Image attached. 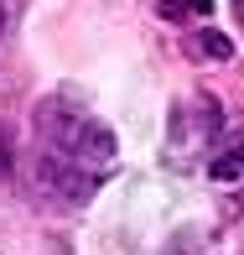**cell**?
I'll list each match as a JSON object with an SVG mask.
<instances>
[{
  "label": "cell",
  "instance_id": "2",
  "mask_svg": "<svg viewBox=\"0 0 244 255\" xmlns=\"http://www.w3.org/2000/svg\"><path fill=\"white\" fill-rule=\"evenodd\" d=\"M37 125L57 141V151H68V156H73V146H78V135H83L88 115L78 110L73 99H42V104H37Z\"/></svg>",
  "mask_w": 244,
  "mask_h": 255
},
{
  "label": "cell",
  "instance_id": "1",
  "mask_svg": "<svg viewBox=\"0 0 244 255\" xmlns=\"http://www.w3.org/2000/svg\"><path fill=\"white\" fill-rule=\"evenodd\" d=\"M37 182H42L47 193H57V198H68V203H83L88 193L104 182V172H94L88 161H78V156H68V151H63V156L47 151V156L37 161Z\"/></svg>",
  "mask_w": 244,
  "mask_h": 255
},
{
  "label": "cell",
  "instance_id": "5",
  "mask_svg": "<svg viewBox=\"0 0 244 255\" xmlns=\"http://www.w3.org/2000/svg\"><path fill=\"white\" fill-rule=\"evenodd\" d=\"M208 177H213L218 188H234V182H244V151L213 156V161H208Z\"/></svg>",
  "mask_w": 244,
  "mask_h": 255
},
{
  "label": "cell",
  "instance_id": "8",
  "mask_svg": "<svg viewBox=\"0 0 244 255\" xmlns=\"http://www.w3.org/2000/svg\"><path fill=\"white\" fill-rule=\"evenodd\" d=\"M239 10H244V0H239Z\"/></svg>",
  "mask_w": 244,
  "mask_h": 255
},
{
  "label": "cell",
  "instance_id": "4",
  "mask_svg": "<svg viewBox=\"0 0 244 255\" xmlns=\"http://www.w3.org/2000/svg\"><path fill=\"white\" fill-rule=\"evenodd\" d=\"M197 57L203 63H229L234 57V37L229 31H197Z\"/></svg>",
  "mask_w": 244,
  "mask_h": 255
},
{
  "label": "cell",
  "instance_id": "6",
  "mask_svg": "<svg viewBox=\"0 0 244 255\" xmlns=\"http://www.w3.org/2000/svg\"><path fill=\"white\" fill-rule=\"evenodd\" d=\"M187 10H192V16H208V10H213V0H187Z\"/></svg>",
  "mask_w": 244,
  "mask_h": 255
},
{
  "label": "cell",
  "instance_id": "7",
  "mask_svg": "<svg viewBox=\"0 0 244 255\" xmlns=\"http://www.w3.org/2000/svg\"><path fill=\"white\" fill-rule=\"evenodd\" d=\"M0 26H5V5H0Z\"/></svg>",
  "mask_w": 244,
  "mask_h": 255
},
{
  "label": "cell",
  "instance_id": "3",
  "mask_svg": "<svg viewBox=\"0 0 244 255\" xmlns=\"http://www.w3.org/2000/svg\"><path fill=\"white\" fill-rule=\"evenodd\" d=\"M73 156H78V161H88V167L109 161V156H114V130H109V125H99V120H88V125H83V135H78V146H73Z\"/></svg>",
  "mask_w": 244,
  "mask_h": 255
}]
</instances>
